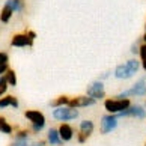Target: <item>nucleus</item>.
I'll use <instances>...</instances> for the list:
<instances>
[{
    "label": "nucleus",
    "mask_w": 146,
    "mask_h": 146,
    "mask_svg": "<svg viewBox=\"0 0 146 146\" xmlns=\"http://www.w3.org/2000/svg\"><path fill=\"white\" fill-rule=\"evenodd\" d=\"M24 117L27 119L29 123H30V133L32 134H39L47 125L45 115L41 110L29 109V110L24 111Z\"/></svg>",
    "instance_id": "f257e3e1"
},
{
    "label": "nucleus",
    "mask_w": 146,
    "mask_h": 146,
    "mask_svg": "<svg viewBox=\"0 0 146 146\" xmlns=\"http://www.w3.org/2000/svg\"><path fill=\"white\" fill-rule=\"evenodd\" d=\"M139 68H140V60L129 59V60H127L125 63L117 65L113 74H115V77L119 78V80H128V78H131L137 74Z\"/></svg>",
    "instance_id": "f03ea898"
},
{
    "label": "nucleus",
    "mask_w": 146,
    "mask_h": 146,
    "mask_svg": "<svg viewBox=\"0 0 146 146\" xmlns=\"http://www.w3.org/2000/svg\"><path fill=\"white\" fill-rule=\"evenodd\" d=\"M51 116L59 122H69V121H75L80 116V111L78 109H74V107L62 106V107H57V109H53Z\"/></svg>",
    "instance_id": "7ed1b4c3"
},
{
    "label": "nucleus",
    "mask_w": 146,
    "mask_h": 146,
    "mask_svg": "<svg viewBox=\"0 0 146 146\" xmlns=\"http://www.w3.org/2000/svg\"><path fill=\"white\" fill-rule=\"evenodd\" d=\"M131 106V101L129 98H107L104 101V109L107 110V113H113V115H117L119 111L128 109Z\"/></svg>",
    "instance_id": "20e7f679"
},
{
    "label": "nucleus",
    "mask_w": 146,
    "mask_h": 146,
    "mask_svg": "<svg viewBox=\"0 0 146 146\" xmlns=\"http://www.w3.org/2000/svg\"><path fill=\"white\" fill-rule=\"evenodd\" d=\"M146 95V80L140 78L131 89L123 90L116 95V98H128V96H145Z\"/></svg>",
    "instance_id": "39448f33"
},
{
    "label": "nucleus",
    "mask_w": 146,
    "mask_h": 146,
    "mask_svg": "<svg viewBox=\"0 0 146 146\" xmlns=\"http://www.w3.org/2000/svg\"><path fill=\"white\" fill-rule=\"evenodd\" d=\"M95 104H96V100H94L89 95L72 96V98L69 100V102H68V106L74 107V109H86V107H94Z\"/></svg>",
    "instance_id": "423d86ee"
},
{
    "label": "nucleus",
    "mask_w": 146,
    "mask_h": 146,
    "mask_svg": "<svg viewBox=\"0 0 146 146\" xmlns=\"http://www.w3.org/2000/svg\"><path fill=\"white\" fill-rule=\"evenodd\" d=\"M117 128V116L113 115V113H107L101 117V134H110L113 129Z\"/></svg>",
    "instance_id": "0eeeda50"
},
{
    "label": "nucleus",
    "mask_w": 146,
    "mask_h": 146,
    "mask_svg": "<svg viewBox=\"0 0 146 146\" xmlns=\"http://www.w3.org/2000/svg\"><path fill=\"white\" fill-rule=\"evenodd\" d=\"M86 95L92 96L94 100H104L106 96V88H104V83L101 82V80H96V82H92L88 89H86Z\"/></svg>",
    "instance_id": "6e6552de"
},
{
    "label": "nucleus",
    "mask_w": 146,
    "mask_h": 146,
    "mask_svg": "<svg viewBox=\"0 0 146 146\" xmlns=\"http://www.w3.org/2000/svg\"><path fill=\"white\" fill-rule=\"evenodd\" d=\"M117 117H137V119H146V109L142 106H129L128 109L117 113Z\"/></svg>",
    "instance_id": "1a4fd4ad"
},
{
    "label": "nucleus",
    "mask_w": 146,
    "mask_h": 146,
    "mask_svg": "<svg viewBox=\"0 0 146 146\" xmlns=\"http://www.w3.org/2000/svg\"><path fill=\"white\" fill-rule=\"evenodd\" d=\"M33 39H30L27 33H15L11 38V45L15 48H26V47H33Z\"/></svg>",
    "instance_id": "9d476101"
},
{
    "label": "nucleus",
    "mask_w": 146,
    "mask_h": 146,
    "mask_svg": "<svg viewBox=\"0 0 146 146\" xmlns=\"http://www.w3.org/2000/svg\"><path fill=\"white\" fill-rule=\"evenodd\" d=\"M57 129H59V136H60L62 142H71L75 137V129L68 122H60V125L57 127Z\"/></svg>",
    "instance_id": "9b49d317"
},
{
    "label": "nucleus",
    "mask_w": 146,
    "mask_h": 146,
    "mask_svg": "<svg viewBox=\"0 0 146 146\" xmlns=\"http://www.w3.org/2000/svg\"><path fill=\"white\" fill-rule=\"evenodd\" d=\"M20 107V101L17 96L14 95H3L0 96V110H5V109H14L17 110Z\"/></svg>",
    "instance_id": "f8f14e48"
},
{
    "label": "nucleus",
    "mask_w": 146,
    "mask_h": 146,
    "mask_svg": "<svg viewBox=\"0 0 146 146\" xmlns=\"http://www.w3.org/2000/svg\"><path fill=\"white\" fill-rule=\"evenodd\" d=\"M95 131V123L90 121V119H83L82 122H80L78 125V133L82 134V136H84L86 139H89L92 134H94Z\"/></svg>",
    "instance_id": "ddd939ff"
},
{
    "label": "nucleus",
    "mask_w": 146,
    "mask_h": 146,
    "mask_svg": "<svg viewBox=\"0 0 146 146\" xmlns=\"http://www.w3.org/2000/svg\"><path fill=\"white\" fill-rule=\"evenodd\" d=\"M47 145H50V146H62V139L60 136H59V129L54 128V127H50L48 128V131H47Z\"/></svg>",
    "instance_id": "4468645a"
},
{
    "label": "nucleus",
    "mask_w": 146,
    "mask_h": 146,
    "mask_svg": "<svg viewBox=\"0 0 146 146\" xmlns=\"http://www.w3.org/2000/svg\"><path fill=\"white\" fill-rule=\"evenodd\" d=\"M14 9H12V6L8 3V2H5V5H3V8H2V11H0V21H2L3 24H8L11 20H12V17H14Z\"/></svg>",
    "instance_id": "2eb2a0df"
},
{
    "label": "nucleus",
    "mask_w": 146,
    "mask_h": 146,
    "mask_svg": "<svg viewBox=\"0 0 146 146\" xmlns=\"http://www.w3.org/2000/svg\"><path fill=\"white\" fill-rule=\"evenodd\" d=\"M14 131H15V127L12 123H9V121L5 116L0 115V133L6 134V136H12Z\"/></svg>",
    "instance_id": "dca6fc26"
},
{
    "label": "nucleus",
    "mask_w": 146,
    "mask_h": 146,
    "mask_svg": "<svg viewBox=\"0 0 146 146\" xmlns=\"http://www.w3.org/2000/svg\"><path fill=\"white\" fill-rule=\"evenodd\" d=\"M69 100H71V96H68V95H59L48 102V106L51 109H57V107H62V106H68Z\"/></svg>",
    "instance_id": "f3484780"
},
{
    "label": "nucleus",
    "mask_w": 146,
    "mask_h": 146,
    "mask_svg": "<svg viewBox=\"0 0 146 146\" xmlns=\"http://www.w3.org/2000/svg\"><path fill=\"white\" fill-rule=\"evenodd\" d=\"M12 6L15 14H24L26 12V0H6Z\"/></svg>",
    "instance_id": "a211bd4d"
},
{
    "label": "nucleus",
    "mask_w": 146,
    "mask_h": 146,
    "mask_svg": "<svg viewBox=\"0 0 146 146\" xmlns=\"http://www.w3.org/2000/svg\"><path fill=\"white\" fill-rule=\"evenodd\" d=\"M5 77H6V82L9 86H12V88H15V86L18 84V78H17V72H15L14 68H9L6 72H5Z\"/></svg>",
    "instance_id": "6ab92c4d"
},
{
    "label": "nucleus",
    "mask_w": 146,
    "mask_h": 146,
    "mask_svg": "<svg viewBox=\"0 0 146 146\" xmlns=\"http://www.w3.org/2000/svg\"><path fill=\"white\" fill-rule=\"evenodd\" d=\"M139 56H140V65L143 66V69L146 71V42H143L142 45L139 47Z\"/></svg>",
    "instance_id": "aec40b11"
},
{
    "label": "nucleus",
    "mask_w": 146,
    "mask_h": 146,
    "mask_svg": "<svg viewBox=\"0 0 146 146\" xmlns=\"http://www.w3.org/2000/svg\"><path fill=\"white\" fill-rule=\"evenodd\" d=\"M8 88H9V84L6 82V77H5V75H0V96L6 95Z\"/></svg>",
    "instance_id": "412c9836"
},
{
    "label": "nucleus",
    "mask_w": 146,
    "mask_h": 146,
    "mask_svg": "<svg viewBox=\"0 0 146 146\" xmlns=\"http://www.w3.org/2000/svg\"><path fill=\"white\" fill-rule=\"evenodd\" d=\"M9 146H30V139H14Z\"/></svg>",
    "instance_id": "4be33fe9"
},
{
    "label": "nucleus",
    "mask_w": 146,
    "mask_h": 146,
    "mask_svg": "<svg viewBox=\"0 0 146 146\" xmlns=\"http://www.w3.org/2000/svg\"><path fill=\"white\" fill-rule=\"evenodd\" d=\"M9 63V54L6 51H0V65Z\"/></svg>",
    "instance_id": "5701e85b"
},
{
    "label": "nucleus",
    "mask_w": 146,
    "mask_h": 146,
    "mask_svg": "<svg viewBox=\"0 0 146 146\" xmlns=\"http://www.w3.org/2000/svg\"><path fill=\"white\" fill-rule=\"evenodd\" d=\"M11 66H9V63H5V65H0V75H5V72L8 71Z\"/></svg>",
    "instance_id": "b1692460"
},
{
    "label": "nucleus",
    "mask_w": 146,
    "mask_h": 146,
    "mask_svg": "<svg viewBox=\"0 0 146 146\" xmlns=\"http://www.w3.org/2000/svg\"><path fill=\"white\" fill-rule=\"evenodd\" d=\"M30 146H47V142L45 140H38V142H32Z\"/></svg>",
    "instance_id": "393cba45"
},
{
    "label": "nucleus",
    "mask_w": 146,
    "mask_h": 146,
    "mask_svg": "<svg viewBox=\"0 0 146 146\" xmlns=\"http://www.w3.org/2000/svg\"><path fill=\"white\" fill-rule=\"evenodd\" d=\"M26 33H27V36L30 38V39H33V41L36 39V36H38L35 30H26Z\"/></svg>",
    "instance_id": "a878e982"
},
{
    "label": "nucleus",
    "mask_w": 146,
    "mask_h": 146,
    "mask_svg": "<svg viewBox=\"0 0 146 146\" xmlns=\"http://www.w3.org/2000/svg\"><path fill=\"white\" fill-rule=\"evenodd\" d=\"M131 53L133 54H139V45H133L131 47Z\"/></svg>",
    "instance_id": "bb28decb"
},
{
    "label": "nucleus",
    "mask_w": 146,
    "mask_h": 146,
    "mask_svg": "<svg viewBox=\"0 0 146 146\" xmlns=\"http://www.w3.org/2000/svg\"><path fill=\"white\" fill-rule=\"evenodd\" d=\"M142 39H143V42H146V32H145V35L142 36Z\"/></svg>",
    "instance_id": "cd10ccee"
},
{
    "label": "nucleus",
    "mask_w": 146,
    "mask_h": 146,
    "mask_svg": "<svg viewBox=\"0 0 146 146\" xmlns=\"http://www.w3.org/2000/svg\"><path fill=\"white\" fill-rule=\"evenodd\" d=\"M145 29H146V23H145Z\"/></svg>",
    "instance_id": "c85d7f7f"
},
{
    "label": "nucleus",
    "mask_w": 146,
    "mask_h": 146,
    "mask_svg": "<svg viewBox=\"0 0 146 146\" xmlns=\"http://www.w3.org/2000/svg\"><path fill=\"white\" fill-rule=\"evenodd\" d=\"M145 146H146V143H145Z\"/></svg>",
    "instance_id": "c756f323"
}]
</instances>
